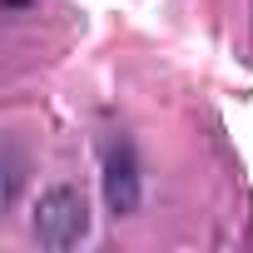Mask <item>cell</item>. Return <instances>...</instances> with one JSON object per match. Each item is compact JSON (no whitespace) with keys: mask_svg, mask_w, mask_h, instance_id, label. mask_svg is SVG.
Wrapping results in <instances>:
<instances>
[{"mask_svg":"<svg viewBox=\"0 0 253 253\" xmlns=\"http://www.w3.org/2000/svg\"><path fill=\"white\" fill-rule=\"evenodd\" d=\"M30 228H35L40 248H50V253H65V248L84 243V233H89V204H84V194L80 189H50V194H40V204L30 213Z\"/></svg>","mask_w":253,"mask_h":253,"instance_id":"obj_1","label":"cell"},{"mask_svg":"<svg viewBox=\"0 0 253 253\" xmlns=\"http://www.w3.org/2000/svg\"><path fill=\"white\" fill-rule=\"evenodd\" d=\"M99 184H104V204H109L114 218H129L139 209V159H134V144L129 139H119V144L104 149Z\"/></svg>","mask_w":253,"mask_h":253,"instance_id":"obj_2","label":"cell"},{"mask_svg":"<svg viewBox=\"0 0 253 253\" xmlns=\"http://www.w3.org/2000/svg\"><path fill=\"white\" fill-rule=\"evenodd\" d=\"M15 194H20V164H15V149H5V194H0V204H15Z\"/></svg>","mask_w":253,"mask_h":253,"instance_id":"obj_3","label":"cell"}]
</instances>
